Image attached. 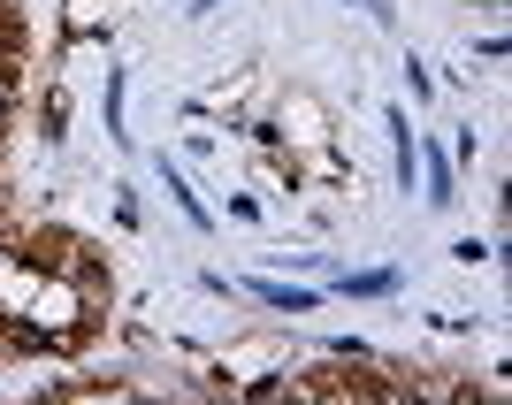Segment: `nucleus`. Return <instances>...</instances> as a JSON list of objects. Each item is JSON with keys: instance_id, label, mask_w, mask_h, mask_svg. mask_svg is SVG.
<instances>
[{"instance_id": "1", "label": "nucleus", "mask_w": 512, "mask_h": 405, "mask_svg": "<svg viewBox=\"0 0 512 405\" xmlns=\"http://www.w3.org/2000/svg\"><path fill=\"white\" fill-rule=\"evenodd\" d=\"M398 268H352V276H337L329 283V291H337V299H398Z\"/></svg>"}, {"instance_id": "2", "label": "nucleus", "mask_w": 512, "mask_h": 405, "mask_svg": "<svg viewBox=\"0 0 512 405\" xmlns=\"http://www.w3.org/2000/svg\"><path fill=\"white\" fill-rule=\"evenodd\" d=\"M245 291H253L260 306H276V314H314V291H306V283H268V276H253Z\"/></svg>"}, {"instance_id": "3", "label": "nucleus", "mask_w": 512, "mask_h": 405, "mask_svg": "<svg viewBox=\"0 0 512 405\" xmlns=\"http://www.w3.org/2000/svg\"><path fill=\"white\" fill-rule=\"evenodd\" d=\"M161 184H169V192H176V214H184L192 230H214V222H207V207H199V199H192V184L176 176V161H161Z\"/></svg>"}, {"instance_id": "4", "label": "nucleus", "mask_w": 512, "mask_h": 405, "mask_svg": "<svg viewBox=\"0 0 512 405\" xmlns=\"http://www.w3.org/2000/svg\"><path fill=\"white\" fill-rule=\"evenodd\" d=\"M107 16H115V0H69V8H62V23H69V39H85L92 23H107Z\"/></svg>"}, {"instance_id": "5", "label": "nucleus", "mask_w": 512, "mask_h": 405, "mask_svg": "<svg viewBox=\"0 0 512 405\" xmlns=\"http://www.w3.org/2000/svg\"><path fill=\"white\" fill-rule=\"evenodd\" d=\"M321 352H329L337 367H367L375 360V344H360V337H321Z\"/></svg>"}, {"instance_id": "6", "label": "nucleus", "mask_w": 512, "mask_h": 405, "mask_svg": "<svg viewBox=\"0 0 512 405\" xmlns=\"http://www.w3.org/2000/svg\"><path fill=\"white\" fill-rule=\"evenodd\" d=\"M413 161H428V199L451 207V161H444V153H413Z\"/></svg>"}, {"instance_id": "7", "label": "nucleus", "mask_w": 512, "mask_h": 405, "mask_svg": "<svg viewBox=\"0 0 512 405\" xmlns=\"http://www.w3.org/2000/svg\"><path fill=\"white\" fill-rule=\"evenodd\" d=\"M39 130L54 138V146L69 138V107H62V92H46V107H39Z\"/></svg>"}, {"instance_id": "8", "label": "nucleus", "mask_w": 512, "mask_h": 405, "mask_svg": "<svg viewBox=\"0 0 512 405\" xmlns=\"http://www.w3.org/2000/svg\"><path fill=\"white\" fill-rule=\"evenodd\" d=\"M406 85L421 92V100H436V77H428V62H421V54H413V62H406Z\"/></svg>"}, {"instance_id": "9", "label": "nucleus", "mask_w": 512, "mask_h": 405, "mask_svg": "<svg viewBox=\"0 0 512 405\" xmlns=\"http://www.w3.org/2000/svg\"><path fill=\"white\" fill-rule=\"evenodd\" d=\"M451 260H467V268H482V260H490V245H482V237H459V245H451Z\"/></svg>"}, {"instance_id": "10", "label": "nucleus", "mask_w": 512, "mask_h": 405, "mask_svg": "<svg viewBox=\"0 0 512 405\" xmlns=\"http://www.w3.org/2000/svg\"><path fill=\"white\" fill-rule=\"evenodd\" d=\"M8 115H16V77L0 69V130H8Z\"/></svg>"}, {"instance_id": "11", "label": "nucleus", "mask_w": 512, "mask_h": 405, "mask_svg": "<svg viewBox=\"0 0 512 405\" xmlns=\"http://www.w3.org/2000/svg\"><path fill=\"white\" fill-rule=\"evenodd\" d=\"M214 8H222V0H192V16H214Z\"/></svg>"}]
</instances>
